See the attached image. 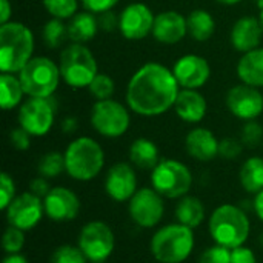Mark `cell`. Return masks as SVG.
<instances>
[{"mask_svg":"<svg viewBox=\"0 0 263 263\" xmlns=\"http://www.w3.org/2000/svg\"><path fill=\"white\" fill-rule=\"evenodd\" d=\"M180 86L173 69L159 62L142 65L126 85V105L142 117H157L174 108Z\"/></svg>","mask_w":263,"mask_h":263,"instance_id":"obj_1","label":"cell"},{"mask_svg":"<svg viewBox=\"0 0 263 263\" xmlns=\"http://www.w3.org/2000/svg\"><path fill=\"white\" fill-rule=\"evenodd\" d=\"M208 233L214 243L234 250L243 247L251 233V222L242 206L223 203L217 206L208 220Z\"/></svg>","mask_w":263,"mask_h":263,"instance_id":"obj_2","label":"cell"},{"mask_svg":"<svg viewBox=\"0 0 263 263\" xmlns=\"http://www.w3.org/2000/svg\"><path fill=\"white\" fill-rule=\"evenodd\" d=\"M34 57V34L22 22L0 25V71L18 74Z\"/></svg>","mask_w":263,"mask_h":263,"instance_id":"obj_3","label":"cell"},{"mask_svg":"<svg viewBox=\"0 0 263 263\" xmlns=\"http://www.w3.org/2000/svg\"><path fill=\"white\" fill-rule=\"evenodd\" d=\"M63 156L66 174L77 182L94 180L105 166V151L102 145L88 136L69 142Z\"/></svg>","mask_w":263,"mask_h":263,"instance_id":"obj_4","label":"cell"},{"mask_svg":"<svg viewBox=\"0 0 263 263\" xmlns=\"http://www.w3.org/2000/svg\"><path fill=\"white\" fill-rule=\"evenodd\" d=\"M194 230L179 222L159 228L149 242V251L159 263H183L194 251Z\"/></svg>","mask_w":263,"mask_h":263,"instance_id":"obj_5","label":"cell"},{"mask_svg":"<svg viewBox=\"0 0 263 263\" xmlns=\"http://www.w3.org/2000/svg\"><path fill=\"white\" fill-rule=\"evenodd\" d=\"M62 80L72 89H83L99 74V65L92 51L83 43L71 42L59 55Z\"/></svg>","mask_w":263,"mask_h":263,"instance_id":"obj_6","label":"cell"},{"mask_svg":"<svg viewBox=\"0 0 263 263\" xmlns=\"http://www.w3.org/2000/svg\"><path fill=\"white\" fill-rule=\"evenodd\" d=\"M28 97L51 99L60 83V68L52 59L34 55L17 74Z\"/></svg>","mask_w":263,"mask_h":263,"instance_id":"obj_7","label":"cell"},{"mask_svg":"<svg viewBox=\"0 0 263 263\" xmlns=\"http://www.w3.org/2000/svg\"><path fill=\"white\" fill-rule=\"evenodd\" d=\"M151 186L162 197L179 200L190 193L193 173L177 159H162L151 171Z\"/></svg>","mask_w":263,"mask_h":263,"instance_id":"obj_8","label":"cell"},{"mask_svg":"<svg viewBox=\"0 0 263 263\" xmlns=\"http://www.w3.org/2000/svg\"><path fill=\"white\" fill-rule=\"evenodd\" d=\"M128 105H123L119 100H96L91 108L89 122L92 129L106 137V139H119L122 137L131 125V114Z\"/></svg>","mask_w":263,"mask_h":263,"instance_id":"obj_9","label":"cell"},{"mask_svg":"<svg viewBox=\"0 0 263 263\" xmlns=\"http://www.w3.org/2000/svg\"><path fill=\"white\" fill-rule=\"evenodd\" d=\"M18 126L29 133L32 137L46 136L55 122V103L51 99L28 97L20 106L17 114Z\"/></svg>","mask_w":263,"mask_h":263,"instance_id":"obj_10","label":"cell"},{"mask_svg":"<svg viewBox=\"0 0 263 263\" xmlns=\"http://www.w3.org/2000/svg\"><path fill=\"white\" fill-rule=\"evenodd\" d=\"M77 245L89 262H105L114 251L116 237L108 223L91 220L82 227Z\"/></svg>","mask_w":263,"mask_h":263,"instance_id":"obj_11","label":"cell"},{"mask_svg":"<svg viewBox=\"0 0 263 263\" xmlns=\"http://www.w3.org/2000/svg\"><path fill=\"white\" fill-rule=\"evenodd\" d=\"M165 197H162L153 186L140 188L128 202V214L134 225L148 230L156 228L165 214Z\"/></svg>","mask_w":263,"mask_h":263,"instance_id":"obj_12","label":"cell"},{"mask_svg":"<svg viewBox=\"0 0 263 263\" xmlns=\"http://www.w3.org/2000/svg\"><path fill=\"white\" fill-rule=\"evenodd\" d=\"M5 213L8 225L20 228L25 233L31 231L42 222L45 216L43 199L31 191H25L15 196V199L9 203Z\"/></svg>","mask_w":263,"mask_h":263,"instance_id":"obj_13","label":"cell"},{"mask_svg":"<svg viewBox=\"0 0 263 263\" xmlns=\"http://www.w3.org/2000/svg\"><path fill=\"white\" fill-rule=\"evenodd\" d=\"M225 103L228 111L239 120H256L263 112V94L259 88L239 83L228 89Z\"/></svg>","mask_w":263,"mask_h":263,"instance_id":"obj_14","label":"cell"},{"mask_svg":"<svg viewBox=\"0 0 263 263\" xmlns=\"http://www.w3.org/2000/svg\"><path fill=\"white\" fill-rule=\"evenodd\" d=\"M156 15L142 2L129 3L119 14V31L126 40H143L153 32Z\"/></svg>","mask_w":263,"mask_h":263,"instance_id":"obj_15","label":"cell"},{"mask_svg":"<svg viewBox=\"0 0 263 263\" xmlns=\"http://www.w3.org/2000/svg\"><path fill=\"white\" fill-rule=\"evenodd\" d=\"M173 74L183 89H200L211 77L210 62L199 54H185L174 62Z\"/></svg>","mask_w":263,"mask_h":263,"instance_id":"obj_16","label":"cell"},{"mask_svg":"<svg viewBox=\"0 0 263 263\" xmlns=\"http://www.w3.org/2000/svg\"><path fill=\"white\" fill-rule=\"evenodd\" d=\"M105 193L114 202H129L137 191L136 168L128 162L114 163L105 177Z\"/></svg>","mask_w":263,"mask_h":263,"instance_id":"obj_17","label":"cell"},{"mask_svg":"<svg viewBox=\"0 0 263 263\" xmlns=\"http://www.w3.org/2000/svg\"><path fill=\"white\" fill-rule=\"evenodd\" d=\"M45 216L54 222H71L80 213L79 196L66 186H52L43 197Z\"/></svg>","mask_w":263,"mask_h":263,"instance_id":"obj_18","label":"cell"},{"mask_svg":"<svg viewBox=\"0 0 263 263\" xmlns=\"http://www.w3.org/2000/svg\"><path fill=\"white\" fill-rule=\"evenodd\" d=\"M153 37L156 42L163 45H176L188 34L186 17L179 11L170 9L156 15L153 26Z\"/></svg>","mask_w":263,"mask_h":263,"instance_id":"obj_19","label":"cell"},{"mask_svg":"<svg viewBox=\"0 0 263 263\" xmlns=\"http://www.w3.org/2000/svg\"><path fill=\"white\" fill-rule=\"evenodd\" d=\"M263 28L260 20L253 15L240 17L231 28L230 42L233 48L242 54L259 48L262 42Z\"/></svg>","mask_w":263,"mask_h":263,"instance_id":"obj_20","label":"cell"},{"mask_svg":"<svg viewBox=\"0 0 263 263\" xmlns=\"http://www.w3.org/2000/svg\"><path fill=\"white\" fill-rule=\"evenodd\" d=\"M219 142L213 131L197 126L185 137V149L190 157L199 162H211L219 156Z\"/></svg>","mask_w":263,"mask_h":263,"instance_id":"obj_21","label":"cell"},{"mask_svg":"<svg viewBox=\"0 0 263 263\" xmlns=\"http://www.w3.org/2000/svg\"><path fill=\"white\" fill-rule=\"evenodd\" d=\"M174 111L180 120L185 123H199L205 119L208 111V103L199 89H183L177 96L174 103Z\"/></svg>","mask_w":263,"mask_h":263,"instance_id":"obj_22","label":"cell"},{"mask_svg":"<svg viewBox=\"0 0 263 263\" xmlns=\"http://www.w3.org/2000/svg\"><path fill=\"white\" fill-rule=\"evenodd\" d=\"M236 71L242 83L254 88H263V48L259 46L242 54Z\"/></svg>","mask_w":263,"mask_h":263,"instance_id":"obj_23","label":"cell"},{"mask_svg":"<svg viewBox=\"0 0 263 263\" xmlns=\"http://www.w3.org/2000/svg\"><path fill=\"white\" fill-rule=\"evenodd\" d=\"M99 18L89 11H80L68 20V37L74 43H88L97 35Z\"/></svg>","mask_w":263,"mask_h":263,"instance_id":"obj_24","label":"cell"},{"mask_svg":"<svg viewBox=\"0 0 263 263\" xmlns=\"http://www.w3.org/2000/svg\"><path fill=\"white\" fill-rule=\"evenodd\" d=\"M128 157H129V163L134 168L145 170V171L146 170L153 171L157 166V163L162 160L157 145L146 137H139L131 143Z\"/></svg>","mask_w":263,"mask_h":263,"instance_id":"obj_25","label":"cell"},{"mask_svg":"<svg viewBox=\"0 0 263 263\" xmlns=\"http://www.w3.org/2000/svg\"><path fill=\"white\" fill-rule=\"evenodd\" d=\"M174 214H176V220L179 223L196 230L197 227H200L203 223V220L206 217V210H205L203 202L199 197L186 194L185 197L179 199Z\"/></svg>","mask_w":263,"mask_h":263,"instance_id":"obj_26","label":"cell"},{"mask_svg":"<svg viewBox=\"0 0 263 263\" xmlns=\"http://www.w3.org/2000/svg\"><path fill=\"white\" fill-rule=\"evenodd\" d=\"M242 188L248 194H257L263 190V157L253 156L247 159L239 171Z\"/></svg>","mask_w":263,"mask_h":263,"instance_id":"obj_27","label":"cell"},{"mask_svg":"<svg viewBox=\"0 0 263 263\" xmlns=\"http://www.w3.org/2000/svg\"><path fill=\"white\" fill-rule=\"evenodd\" d=\"M188 34L196 42H206L216 31V20L206 9H194L186 17Z\"/></svg>","mask_w":263,"mask_h":263,"instance_id":"obj_28","label":"cell"},{"mask_svg":"<svg viewBox=\"0 0 263 263\" xmlns=\"http://www.w3.org/2000/svg\"><path fill=\"white\" fill-rule=\"evenodd\" d=\"M23 86L17 74L2 72L0 76V103L5 111L14 109L23 103Z\"/></svg>","mask_w":263,"mask_h":263,"instance_id":"obj_29","label":"cell"},{"mask_svg":"<svg viewBox=\"0 0 263 263\" xmlns=\"http://www.w3.org/2000/svg\"><path fill=\"white\" fill-rule=\"evenodd\" d=\"M68 37V23L60 18H49L42 29L43 45L49 49H59Z\"/></svg>","mask_w":263,"mask_h":263,"instance_id":"obj_30","label":"cell"},{"mask_svg":"<svg viewBox=\"0 0 263 263\" xmlns=\"http://www.w3.org/2000/svg\"><path fill=\"white\" fill-rule=\"evenodd\" d=\"M37 171L39 176L46 177V179H55L62 173H66L65 170V156L63 153L59 151H49L45 153L37 163Z\"/></svg>","mask_w":263,"mask_h":263,"instance_id":"obj_31","label":"cell"},{"mask_svg":"<svg viewBox=\"0 0 263 263\" xmlns=\"http://www.w3.org/2000/svg\"><path fill=\"white\" fill-rule=\"evenodd\" d=\"M45 11L60 20H69L72 15L77 14L80 0H42Z\"/></svg>","mask_w":263,"mask_h":263,"instance_id":"obj_32","label":"cell"},{"mask_svg":"<svg viewBox=\"0 0 263 263\" xmlns=\"http://www.w3.org/2000/svg\"><path fill=\"white\" fill-rule=\"evenodd\" d=\"M88 89L96 100H108L112 99L116 92V83L108 74L99 72L91 82V85L88 86Z\"/></svg>","mask_w":263,"mask_h":263,"instance_id":"obj_33","label":"cell"},{"mask_svg":"<svg viewBox=\"0 0 263 263\" xmlns=\"http://www.w3.org/2000/svg\"><path fill=\"white\" fill-rule=\"evenodd\" d=\"M26 242L25 231L15 227H8L2 236V248L6 254H17L22 253Z\"/></svg>","mask_w":263,"mask_h":263,"instance_id":"obj_34","label":"cell"},{"mask_svg":"<svg viewBox=\"0 0 263 263\" xmlns=\"http://www.w3.org/2000/svg\"><path fill=\"white\" fill-rule=\"evenodd\" d=\"M86 260L79 245H60L54 250L49 263H86Z\"/></svg>","mask_w":263,"mask_h":263,"instance_id":"obj_35","label":"cell"},{"mask_svg":"<svg viewBox=\"0 0 263 263\" xmlns=\"http://www.w3.org/2000/svg\"><path fill=\"white\" fill-rule=\"evenodd\" d=\"M240 140L247 148H257L263 142V126L257 120H248L240 129Z\"/></svg>","mask_w":263,"mask_h":263,"instance_id":"obj_36","label":"cell"},{"mask_svg":"<svg viewBox=\"0 0 263 263\" xmlns=\"http://www.w3.org/2000/svg\"><path fill=\"white\" fill-rule=\"evenodd\" d=\"M199 263H231V250L214 243L213 247L203 250Z\"/></svg>","mask_w":263,"mask_h":263,"instance_id":"obj_37","label":"cell"},{"mask_svg":"<svg viewBox=\"0 0 263 263\" xmlns=\"http://www.w3.org/2000/svg\"><path fill=\"white\" fill-rule=\"evenodd\" d=\"M243 143L240 139H234V137H225L219 142V156L227 159V160H233L237 159L242 151H243Z\"/></svg>","mask_w":263,"mask_h":263,"instance_id":"obj_38","label":"cell"},{"mask_svg":"<svg viewBox=\"0 0 263 263\" xmlns=\"http://www.w3.org/2000/svg\"><path fill=\"white\" fill-rule=\"evenodd\" d=\"M0 196H2V200H0V210L5 211L9 203L15 199V183H14V179L8 174V173H2L0 174Z\"/></svg>","mask_w":263,"mask_h":263,"instance_id":"obj_39","label":"cell"},{"mask_svg":"<svg viewBox=\"0 0 263 263\" xmlns=\"http://www.w3.org/2000/svg\"><path fill=\"white\" fill-rule=\"evenodd\" d=\"M31 134L26 133L23 128H14L9 133V143L17 149V151H26L31 146Z\"/></svg>","mask_w":263,"mask_h":263,"instance_id":"obj_40","label":"cell"},{"mask_svg":"<svg viewBox=\"0 0 263 263\" xmlns=\"http://www.w3.org/2000/svg\"><path fill=\"white\" fill-rule=\"evenodd\" d=\"M119 2H120V0H80V5H82L86 11H89V12L99 15V14H102V12L111 11Z\"/></svg>","mask_w":263,"mask_h":263,"instance_id":"obj_41","label":"cell"},{"mask_svg":"<svg viewBox=\"0 0 263 263\" xmlns=\"http://www.w3.org/2000/svg\"><path fill=\"white\" fill-rule=\"evenodd\" d=\"M231 263H257V257L251 248L243 245L231 250Z\"/></svg>","mask_w":263,"mask_h":263,"instance_id":"obj_42","label":"cell"},{"mask_svg":"<svg viewBox=\"0 0 263 263\" xmlns=\"http://www.w3.org/2000/svg\"><path fill=\"white\" fill-rule=\"evenodd\" d=\"M99 18V26L100 29L103 31H114V29H119V15L111 9V11H106V12H102L97 15Z\"/></svg>","mask_w":263,"mask_h":263,"instance_id":"obj_43","label":"cell"},{"mask_svg":"<svg viewBox=\"0 0 263 263\" xmlns=\"http://www.w3.org/2000/svg\"><path fill=\"white\" fill-rule=\"evenodd\" d=\"M51 188H52V186L49 185L48 179H46V177H42V176H39V177H35V179H32V180L29 182V191L34 193L35 196L42 197V199L51 191Z\"/></svg>","mask_w":263,"mask_h":263,"instance_id":"obj_44","label":"cell"},{"mask_svg":"<svg viewBox=\"0 0 263 263\" xmlns=\"http://www.w3.org/2000/svg\"><path fill=\"white\" fill-rule=\"evenodd\" d=\"M12 17V6L9 0H0V25L11 22Z\"/></svg>","mask_w":263,"mask_h":263,"instance_id":"obj_45","label":"cell"},{"mask_svg":"<svg viewBox=\"0 0 263 263\" xmlns=\"http://www.w3.org/2000/svg\"><path fill=\"white\" fill-rule=\"evenodd\" d=\"M60 128H62V131L63 133H66V134H72V133H76L77 131V128H79V122H77V119L76 117H65L63 120H62V123H60Z\"/></svg>","mask_w":263,"mask_h":263,"instance_id":"obj_46","label":"cell"},{"mask_svg":"<svg viewBox=\"0 0 263 263\" xmlns=\"http://www.w3.org/2000/svg\"><path fill=\"white\" fill-rule=\"evenodd\" d=\"M253 211L257 214V217L263 222V190L260 193H257L254 196V200H253Z\"/></svg>","mask_w":263,"mask_h":263,"instance_id":"obj_47","label":"cell"},{"mask_svg":"<svg viewBox=\"0 0 263 263\" xmlns=\"http://www.w3.org/2000/svg\"><path fill=\"white\" fill-rule=\"evenodd\" d=\"M2 263H28V259H26L22 253H17V254H6Z\"/></svg>","mask_w":263,"mask_h":263,"instance_id":"obj_48","label":"cell"},{"mask_svg":"<svg viewBox=\"0 0 263 263\" xmlns=\"http://www.w3.org/2000/svg\"><path fill=\"white\" fill-rule=\"evenodd\" d=\"M216 2L217 3H222V5H227V6H233V5H239L243 0H216Z\"/></svg>","mask_w":263,"mask_h":263,"instance_id":"obj_49","label":"cell"},{"mask_svg":"<svg viewBox=\"0 0 263 263\" xmlns=\"http://www.w3.org/2000/svg\"><path fill=\"white\" fill-rule=\"evenodd\" d=\"M259 20H260V25H262L263 28V6L260 8V12H259Z\"/></svg>","mask_w":263,"mask_h":263,"instance_id":"obj_50","label":"cell"},{"mask_svg":"<svg viewBox=\"0 0 263 263\" xmlns=\"http://www.w3.org/2000/svg\"><path fill=\"white\" fill-rule=\"evenodd\" d=\"M254 2L257 3V6H259V8H262L263 6V0H254Z\"/></svg>","mask_w":263,"mask_h":263,"instance_id":"obj_51","label":"cell"},{"mask_svg":"<svg viewBox=\"0 0 263 263\" xmlns=\"http://www.w3.org/2000/svg\"><path fill=\"white\" fill-rule=\"evenodd\" d=\"M259 243H260V247L263 248V233L260 234V237H259Z\"/></svg>","mask_w":263,"mask_h":263,"instance_id":"obj_52","label":"cell"},{"mask_svg":"<svg viewBox=\"0 0 263 263\" xmlns=\"http://www.w3.org/2000/svg\"><path fill=\"white\" fill-rule=\"evenodd\" d=\"M89 263H105V262H89Z\"/></svg>","mask_w":263,"mask_h":263,"instance_id":"obj_53","label":"cell"}]
</instances>
